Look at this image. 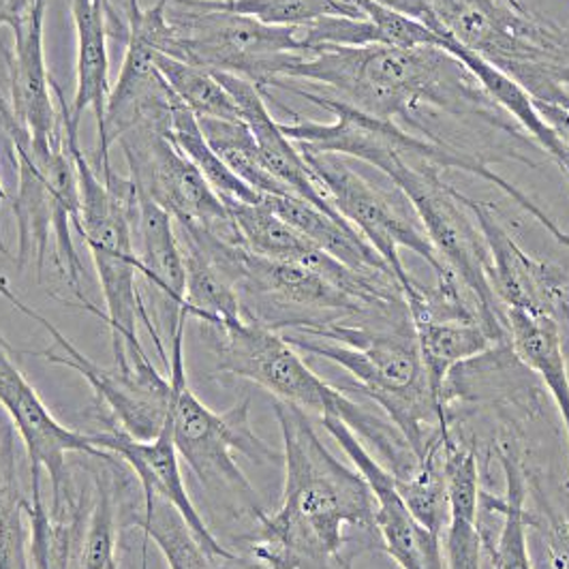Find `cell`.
Listing matches in <instances>:
<instances>
[{"mask_svg": "<svg viewBox=\"0 0 569 569\" xmlns=\"http://www.w3.org/2000/svg\"><path fill=\"white\" fill-rule=\"evenodd\" d=\"M274 416L283 435V503L257 518L251 552L268 569H351V543L370 546L347 531L379 538L369 482L330 455L307 411L274 400Z\"/></svg>", "mask_w": 569, "mask_h": 569, "instance_id": "1", "label": "cell"}, {"mask_svg": "<svg viewBox=\"0 0 569 569\" xmlns=\"http://www.w3.org/2000/svg\"><path fill=\"white\" fill-rule=\"evenodd\" d=\"M279 80H307L332 88L345 103L365 114L395 120L420 106L448 114L478 116L508 129L473 76L441 48L328 46L302 52ZM277 82V80H274Z\"/></svg>", "mask_w": 569, "mask_h": 569, "instance_id": "2", "label": "cell"}, {"mask_svg": "<svg viewBox=\"0 0 569 569\" xmlns=\"http://www.w3.org/2000/svg\"><path fill=\"white\" fill-rule=\"evenodd\" d=\"M284 335L296 349L330 360L353 377L362 395L381 405L422 462L448 432L443 397L430 386L416 332H375L339 321H305Z\"/></svg>", "mask_w": 569, "mask_h": 569, "instance_id": "3", "label": "cell"}, {"mask_svg": "<svg viewBox=\"0 0 569 569\" xmlns=\"http://www.w3.org/2000/svg\"><path fill=\"white\" fill-rule=\"evenodd\" d=\"M214 330L219 335L214 345L217 372L253 381L268 390L272 399L293 405L307 413L339 418L383 452L388 469L397 480L409 478L418 469L420 460L407 446L399 428L377 420L365 407L315 375L300 358L298 349L284 339L283 332L253 317Z\"/></svg>", "mask_w": 569, "mask_h": 569, "instance_id": "4", "label": "cell"}, {"mask_svg": "<svg viewBox=\"0 0 569 569\" xmlns=\"http://www.w3.org/2000/svg\"><path fill=\"white\" fill-rule=\"evenodd\" d=\"M64 142L73 157L80 187V236L94 261L99 283L106 298V313L92 302L84 311L103 319L112 332L114 365L131 369L146 356L138 337V319L143 298L138 289L140 259L133 249V221L138 214V193L129 178L116 176L112 168L103 171V180L78 143V133L64 129Z\"/></svg>", "mask_w": 569, "mask_h": 569, "instance_id": "5", "label": "cell"}, {"mask_svg": "<svg viewBox=\"0 0 569 569\" xmlns=\"http://www.w3.org/2000/svg\"><path fill=\"white\" fill-rule=\"evenodd\" d=\"M189 315L180 311L170 326V411L168 427L180 458L193 469L208 492L229 495L256 518L263 516L256 488L236 462V455L253 462H279L283 455L261 441L251 427V400L244 399L226 413L206 407L189 386L184 367V326Z\"/></svg>", "mask_w": 569, "mask_h": 569, "instance_id": "6", "label": "cell"}, {"mask_svg": "<svg viewBox=\"0 0 569 569\" xmlns=\"http://www.w3.org/2000/svg\"><path fill=\"white\" fill-rule=\"evenodd\" d=\"M300 152L305 154L309 168L313 170L335 210L383 257V261L392 270L402 291L409 319L425 317L428 313V291L422 284L416 283L405 270L400 249H409L416 256L422 257L435 270L437 284H452L458 281L452 272L443 268L416 212L409 214L397 201L381 193L365 176L353 170L341 154L309 152L302 148Z\"/></svg>", "mask_w": 569, "mask_h": 569, "instance_id": "7", "label": "cell"}, {"mask_svg": "<svg viewBox=\"0 0 569 569\" xmlns=\"http://www.w3.org/2000/svg\"><path fill=\"white\" fill-rule=\"evenodd\" d=\"M173 41L168 57L212 73L240 76L263 90L305 50L298 30L266 27L247 16L187 7L168 11Z\"/></svg>", "mask_w": 569, "mask_h": 569, "instance_id": "8", "label": "cell"}, {"mask_svg": "<svg viewBox=\"0 0 569 569\" xmlns=\"http://www.w3.org/2000/svg\"><path fill=\"white\" fill-rule=\"evenodd\" d=\"M0 296L13 309L43 326L60 349V353L54 349H41L34 353L27 351L29 356H39L52 365H64L69 369L78 370L90 383L97 400L108 407L110 416L114 418L116 428H120L129 437L152 441L163 432L170 411V379L154 369L148 356L131 360V369H120L116 365L114 369H103L69 341L50 319L22 302L4 279H0Z\"/></svg>", "mask_w": 569, "mask_h": 569, "instance_id": "9", "label": "cell"}, {"mask_svg": "<svg viewBox=\"0 0 569 569\" xmlns=\"http://www.w3.org/2000/svg\"><path fill=\"white\" fill-rule=\"evenodd\" d=\"M118 143L129 166V180L173 221L196 223L236 242V228L226 201L206 182L200 170L154 124H138L122 133Z\"/></svg>", "mask_w": 569, "mask_h": 569, "instance_id": "10", "label": "cell"}, {"mask_svg": "<svg viewBox=\"0 0 569 569\" xmlns=\"http://www.w3.org/2000/svg\"><path fill=\"white\" fill-rule=\"evenodd\" d=\"M0 407L7 413L9 422L16 428L18 437L24 443L29 456L30 478L41 480V471L48 473L52 485V506L54 516L73 512L82 497L76 499L73 480L69 473L67 456H90V458H110V452L99 450L90 437L60 425L54 413L46 407L43 399L29 383V379L18 369L11 345L0 335Z\"/></svg>", "mask_w": 569, "mask_h": 569, "instance_id": "11", "label": "cell"}, {"mask_svg": "<svg viewBox=\"0 0 569 569\" xmlns=\"http://www.w3.org/2000/svg\"><path fill=\"white\" fill-rule=\"evenodd\" d=\"M321 425L369 482L375 497V527L381 546L395 563L400 569H448L441 536L427 529L407 508L392 471L379 465L358 435L339 418L326 416Z\"/></svg>", "mask_w": 569, "mask_h": 569, "instance_id": "12", "label": "cell"}, {"mask_svg": "<svg viewBox=\"0 0 569 569\" xmlns=\"http://www.w3.org/2000/svg\"><path fill=\"white\" fill-rule=\"evenodd\" d=\"M462 203L485 236L490 257V283L503 309L552 315L555 319L559 315L566 317L569 272L525 253L499 221L492 203L471 200L465 193Z\"/></svg>", "mask_w": 569, "mask_h": 569, "instance_id": "13", "label": "cell"}, {"mask_svg": "<svg viewBox=\"0 0 569 569\" xmlns=\"http://www.w3.org/2000/svg\"><path fill=\"white\" fill-rule=\"evenodd\" d=\"M48 0H18L0 11V24L13 30L11 108L30 133V142L54 143L62 138L64 124L52 101V76L43 52V18Z\"/></svg>", "mask_w": 569, "mask_h": 569, "instance_id": "14", "label": "cell"}, {"mask_svg": "<svg viewBox=\"0 0 569 569\" xmlns=\"http://www.w3.org/2000/svg\"><path fill=\"white\" fill-rule=\"evenodd\" d=\"M88 437L99 450H106L129 465V469L136 473V478L142 486L143 501L163 499L173 506L184 518L189 529L196 533V538L200 540L203 550L210 555V559H228V561L236 559L228 548H223L221 541H217L212 536V531L208 529L206 520L196 510L187 492L182 471H180V455L176 450L168 422L163 432L152 441L133 439L116 427H110L103 432H92Z\"/></svg>", "mask_w": 569, "mask_h": 569, "instance_id": "15", "label": "cell"}, {"mask_svg": "<svg viewBox=\"0 0 569 569\" xmlns=\"http://www.w3.org/2000/svg\"><path fill=\"white\" fill-rule=\"evenodd\" d=\"M214 76L231 94L242 122L251 129L259 154L268 171L291 196L309 201L326 212L339 214L326 198L317 176L309 168L300 148L284 136L281 122H277L274 116L270 114L263 90H259L253 82L240 76H231V73H214Z\"/></svg>", "mask_w": 569, "mask_h": 569, "instance_id": "16", "label": "cell"}, {"mask_svg": "<svg viewBox=\"0 0 569 569\" xmlns=\"http://www.w3.org/2000/svg\"><path fill=\"white\" fill-rule=\"evenodd\" d=\"M71 13L78 37L76 58V94L67 108L62 88L52 80L57 92L60 114L69 131L78 133L80 120L86 110L97 116V133L103 129L108 99L112 92L110 84V57H108V20H114L108 0H71ZM116 22V20H114Z\"/></svg>", "mask_w": 569, "mask_h": 569, "instance_id": "17", "label": "cell"}, {"mask_svg": "<svg viewBox=\"0 0 569 569\" xmlns=\"http://www.w3.org/2000/svg\"><path fill=\"white\" fill-rule=\"evenodd\" d=\"M261 201L277 214L284 223L298 229L307 236L317 249L339 259L347 268L372 274V277H390L395 279L392 270L383 261L369 242L351 228L341 214L326 212L309 201L300 200L291 193L281 196H261ZM397 281V279H395Z\"/></svg>", "mask_w": 569, "mask_h": 569, "instance_id": "18", "label": "cell"}, {"mask_svg": "<svg viewBox=\"0 0 569 569\" xmlns=\"http://www.w3.org/2000/svg\"><path fill=\"white\" fill-rule=\"evenodd\" d=\"M441 50H446L450 57H455L485 90L486 97L499 108V112L516 120L527 136L533 138V142L561 168L569 170V148L559 140V136L552 131V127L540 114L533 94L513 80L510 73L492 64L490 60L471 52L469 48L460 46L452 37L443 39Z\"/></svg>", "mask_w": 569, "mask_h": 569, "instance_id": "19", "label": "cell"}, {"mask_svg": "<svg viewBox=\"0 0 569 569\" xmlns=\"http://www.w3.org/2000/svg\"><path fill=\"white\" fill-rule=\"evenodd\" d=\"M138 214L136 226L140 233V277L163 298L166 307L171 309L173 319L180 317L184 309V289H187V270L184 256L178 240L176 223L170 212L159 203L150 200L146 193L138 191Z\"/></svg>", "mask_w": 569, "mask_h": 569, "instance_id": "20", "label": "cell"}, {"mask_svg": "<svg viewBox=\"0 0 569 569\" xmlns=\"http://www.w3.org/2000/svg\"><path fill=\"white\" fill-rule=\"evenodd\" d=\"M506 323L513 351L540 375L557 402L569 439V370L559 321L552 315L506 309Z\"/></svg>", "mask_w": 569, "mask_h": 569, "instance_id": "21", "label": "cell"}, {"mask_svg": "<svg viewBox=\"0 0 569 569\" xmlns=\"http://www.w3.org/2000/svg\"><path fill=\"white\" fill-rule=\"evenodd\" d=\"M184 256L187 289H184V313L196 317L210 328H223L244 319V307L240 293L217 263L206 256L200 244L176 228Z\"/></svg>", "mask_w": 569, "mask_h": 569, "instance_id": "22", "label": "cell"}, {"mask_svg": "<svg viewBox=\"0 0 569 569\" xmlns=\"http://www.w3.org/2000/svg\"><path fill=\"white\" fill-rule=\"evenodd\" d=\"M411 326L430 386L441 397L446 379L456 365L485 353L497 342L478 321L427 317L411 321Z\"/></svg>", "mask_w": 569, "mask_h": 569, "instance_id": "23", "label": "cell"}, {"mask_svg": "<svg viewBox=\"0 0 569 569\" xmlns=\"http://www.w3.org/2000/svg\"><path fill=\"white\" fill-rule=\"evenodd\" d=\"M84 495L67 516H54L46 506L41 480H30L29 555L34 569H76L84 533Z\"/></svg>", "mask_w": 569, "mask_h": 569, "instance_id": "24", "label": "cell"}, {"mask_svg": "<svg viewBox=\"0 0 569 569\" xmlns=\"http://www.w3.org/2000/svg\"><path fill=\"white\" fill-rule=\"evenodd\" d=\"M16 428L7 416H0V569H30L29 518L30 499L18 476Z\"/></svg>", "mask_w": 569, "mask_h": 569, "instance_id": "25", "label": "cell"}, {"mask_svg": "<svg viewBox=\"0 0 569 569\" xmlns=\"http://www.w3.org/2000/svg\"><path fill=\"white\" fill-rule=\"evenodd\" d=\"M166 138L200 170L206 182L217 191L221 200L244 203L261 201V196L229 170L223 159L212 150V146L203 138L198 116L189 108H184L178 99H173L171 103L170 124Z\"/></svg>", "mask_w": 569, "mask_h": 569, "instance_id": "26", "label": "cell"}, {"mask_svg": "<svg viewBox=\"0 0 569 569\" xmlns=\"http://www.w3.org/2000/svg\"><path fill=\"white\" fill-rule=\"evenodd\" d=\"M200 120V118H198ZM203 138L212 150L223 159V163L242 182H247L259 196H281L289 193L283 184L268 171L251 129L242 120H200Z\"/></svg>", "mask_w": 569, "mask_h": 569, "instance_id": "27", "label": "cell"}, {"mask_svg": "<svg viewBox=\"0 0 569 569\" xmlns=\"http://www.w3.org/2000/svg\"><path fill=\"white\" fill-rule=\"evenodd\" d=\"M154 64L171 94L200 120H242L231 94L212 71L161 52L154 57Z\"/></svg>", "mask_w": 569, "mask_h": 569, "instance_id": "28", "label": "cell"}, {"mask_svg": "<svg viewBox=\"0 0 569 569\" xmlns=\"http://www.w3.org/2000/svg\"><path fill=\"white\" fill-rule=\"evenodd\" d=\"M136 527L143 531V550L148 541H154L170 569H212L210 561L214 559H210L184 518L168 501H143L142 518H136Z\"/></svg>", "mask_w": 569, "mask_h": 569, "instance_id": "29", "label": "cell"}, {"mask_svg": "<svg viewBox=\"0 0 569 569\" xmlns=\"http://www.w3.org/2000/svg\"><path fill=\"white\" fill-rule=\"evenodd\" d=\"M501 467L506 473V501L499 503L503 527L499 541L490 548L492 569H533L527 541V512H525V478L513 456L501 452Z\"/></svg>", "mask_w": 569, "mask_h": 569, "instance_id": "30", "label": "cell"}, {"mask_svg": "<svg viewBox=\"0 0 569 569\" xmlns=\"http://www.w3.org/2000/svg\"><path fill=\"white\" fill-rule=\"evenodd\" d=\"M182 7L247 16L266 27L300 29L326 16H342L332 0H173Z\"/></svg>", "mask_w": 569, "mask_h": 569, "instance_id": "31", "label": "cell"}, {"mask_svg": "<svg viewBox=\"0 0 569 569\" xmlns=\"http://www.w3.org/2000/svg\"><path fill=\"white\" fill-rule=\"evenodd\" d=\"M94 497L86 516L84 533L76 569H118L116 548V497L112 476L92 471Z\"/></svg>", "mask_w": 569, "mask_h": 569, "instance_id": "32", "label": "cell"}, {"mask_svg": "<svg viewBox=\"0 0 569 569\" xmlns=\"http://www.w3.org/2000/svg\"><path fill=\"white\" fill-rule=\"evenodd\" d=\"M485 536L480 531V518L471 513L450 512L446 527L443 555L448 569H482Z\"/></svg>", "mask_w": 569, "mask_h": 569, "instance_id": "33", "label": "cell"}, {"mask_svg": "<svg viewBox=\"0 0 569 569\" xmlns=\"http://www.w3.org/2000/svg\"><path fill=\"white\" fill-rule=\"evenodd\" d=\"M531 94L543 120L569 148V86L559 80H548L533 88Z\"/></svg>", "mask_w": 569, "mask_h": 569, "instance_id": "34", "label": "cell"}, {"mask_svg": "<svg viewBox=\"0 0 569 569\" xmlns=\"http://www.w3.org/2000/svg\"><path fill=\"white\" fill-rule=\"evenodd\" d=\"M29 131L24 129V124L18 120V116L13 112V108L2 99L0 94V152L13 161L16 154V142L27 136Z\"/></svg>", "mask_w": 569, "mask_h": 569, "instance_id": "35", "label": "cell"}, {"mask_svg": "<svg viewBox=\"0 0 569 569\" xmlns=\"http://www.w3.org/2000/svg\"><path fill=\"white\" fill-rule=\"evenodd\" d=\"M548 555H550V566L555 569H569V516L557 518L548 533Z\"/></svg>", "mask_w": 569, "mask_h": 569, "instance_id": "36", "label": "cell"}, {"mask_svg": "<svg viewBox=\"0 0 569 569\" xmlns=\"http://www.w3.org/2000/svg\"><path fill=\"white\" fill-rule=\"evenodd\" d=\"M4 200H7V191H4V187H2V182H0V201ZM0 253H2V256H9V249H7L4 240H2V231H0Z\"/></svg>", "mask_w": 569, "mask_h": 569, "instance_id": "37", "label": "cell"}, {"mask_svg": "<svg viewBox=\"0 0 569 569\" xmlns=\"http://www.w3.org/2000/svg\"><path fill=\"white\" fill-rule=\"evenodd\" d=\"M127 2H129V13L136 11V9H140V2H138V0H127Z\"/></svg>", "mask_w": 569, "mask_h": 569, "instance_id": "38", "label": "cell"}, {"mask_svg": "<svg viewBox=\"0 0 569 569\" xmlns=\"http://www.w3.org/2000/svg\"><path fill=\"white\" fill-rule=\"evenodd\" d=\"M506 2H508V4H512L513 9H525L520 0H506Z\"/></svg>", "mask_w": 569, "mask_h": 569, "instance_id": "39", "label": "cell"}, {"mask_svg": "<svg viewBox=\"0 0 569 569\" xmlns=\"http://www.w3.org/2000/svg\"><path fill=\"white\" fill-rule=\"evenodd\" d=\"M566 173H568V178H569V170L566 171ZM566 317H568V319H569V296H568V309H566Z\"/></svg>", "mask_w": 569, "mask_h": 569, "instance_id": "40", "label": "cell"}]
</instances>
